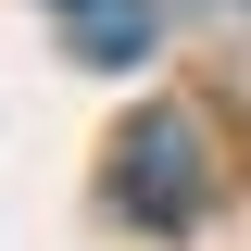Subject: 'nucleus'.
Segmentation results:
<instances>
[{
    "mask_svg": "<svg viewBox=\"0 0 251 251\" xmlns=\"http://www.w3.org/2000/svg\"><path fill=\"white\" fill-rule=\"evenodd\" d=\"M201 176H214V163H201V126H188V113H138L113 138V201L138 226H188V214H201Z\"/></svg>",
    "mask_w": 251,
    "mask_h": 251,
    "instance_id": "1",
    "label": "nucleus"
},
{
    "mask_svg": "<svg viewBox=\"0 0 251 251\" xmlns=\"http://www.w3.org/2000/svg\"><path fill=\"white\" fill-rule=\"evenodd\" d=\"M63 25H75L88 63H138V50H151V0H75Z\"/></svg>",
    "mask_w": 251,
    "mask_h": 251,
    "instance_id": "2",
    "label": "nucleus"
},
{
    "mask_svg": "<svg viewBox=\"0 0 251 251\" xmlns=\"http://www.w3.org/2000/svg\"><path fill=\"white\" fill-rule=\"evenodd\" d=\"M63 13H75V0H63Z\"/></svg>",
    "mask_w": 251,
    "mask_h": 251,
    "instance_id": "3",
    "label": "nucleus"
}]
</instances>
